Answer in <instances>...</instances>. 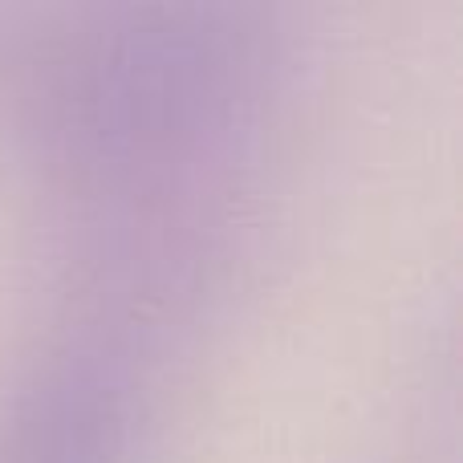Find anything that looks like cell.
Returning <instances> with one entry per match:
<instances>
[{
	"instance_id": "6da1fadb",
	"label": "cell",
	"mask_w": 463,
	"mask_h": 463,
	"mask_svg": "<svg viewBox=\"0 0 463 463\" xmlns=\"http://www.w3.org/2000/svg\"><path fill=\"white\" fill-rule=\"evenodd\" d=\"M135 402L98 358H57L29 378L0 423V463H130Z\"/></svg>"
}]
</instances>
